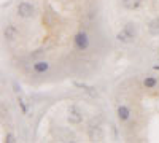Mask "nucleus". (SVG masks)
<instances>
[{
    "label": "nucleus",
    "instance_id": "1",
    "mask_svg": "<svg viewBox=\"0 0 159 143\" xmlns=\"http://www.w3.org/2000/svg\"><path fill=\"white\" fill-rule=\"evenodd\" d=\"M116 38L121 43H132V42H134V38H135V27H134V24H132V22L126 24L123 27V30L116 35Z\"/></svg>",
    "mask_w": 159,
    "mask_h": 143
},
{
    "label": "nucleus",
    "instance_id": "2",
    "mask_svg": "<svg viewBox=\"0 0 159 143\" xmlns=\"http://www.w3.org/2000/svg\"><path fill=\"white\" fill-rule=\"evenodd\" d=\"M18 15L21 18H30V16H34V7L30 3H27V2L19 3L18 5Z\"/></svg>",
    "mask_w": 159,
    "mask_h": 143
},
{
    "label": "nucleus",
    "instance_id": "3",
    "mask_svg": "<svg viewBox=\"0 0 159 143\" xmlns=\"http://www.w3.org/2000/svg\"><path fill=\"white\" fill-rule=\"evenodd\" d=\"M81 121H83V113L80 111L75 105L70 107V110H69V123L70 124H80Z\"/></svg>",
    "mask_w": 159,
    "mask_h": 143
},
{
    "label": "nucleus",
    "instance_id": "4",
    "mask_svg": "<svg viewBox=\"0 0 159 143\" xmlns=\"http://www.w3.org/2000/svg\"><path fill=\"white\" fill-rule=\"evenodd\" d=\"M19 35V30L16 29V25H7L5 30H3V37L7 38V40L13 42V40H16Z\"/></svg>",
    "mask_w": 159,
    "mask_h": 143
},
{
    "label": "nucleus",
    "instance_id": "5",
    "mask_svg": "<svg viewBox=\"0 0 159 143\" xmlns=\"http://www.w3.org/2000/svg\"><path fill=\"white\" fill-rule=\"evenodd\" d=\"M75 45H76L78 49H86L88 45H89V42H88V35H86L84 32H80V34L75 37Z\"/></svg>",
    "mask_w": 159,
    "mask_h": 143
},
{
    "label": "nucleus",
    "instance_id": "6",
    "mask_svg": "<svg viewBox=\"0 0 159 143\" xmlns=\"http://www.w3.org/2000/svg\"><path fill=\"white\" fill-rule=\"evenodd\" d=\"M89 138L92 141H102L103 140V132H102V129L100 127H91L89 129Z\"/></svg>",
    "mask_w": 159,
    "mask_h": 143
},
{
    "label": "nucleus",
    "instance_id": "7",
    "mask_svg": "<svg viewBox=\"0 0 159 143\" xmlns=\"http://www.w3.org/2000/svg\"><path fill=\"white\" fill-rule=\"evenodd\" d=\"M121 3L126 10H137L142 3V0H121Z\"/></svg>",
    "mask_w": 159,
    "mask_h": 143
},
{
    "label": "nucleus",
    "instance_id": "8",
    "mask_svg": "<svg viewBox=\"0 0 159 143\" xmlns=\"http://www.w3.org/2000/svg\"><path fill=\"white\" fill-rule=\"evenodd\" d=\"M148 30H150V34H151V35H154V37H157V35H159V18H156V19H153V21L150 22Z\"/></svg>",
    "mask_w": 159,
    "mask_h": 143
},
{
    "label": "nucleus",
    "instance_id": "9",
    "mask_svg": "<svg viewBox=\"0 0 159 143\" xmlns=\"http://www.w3.org/2000/svg\"><path fill=\"white\" fill-rule=\"evenodd\" d=\"M48 62H37L35 65H34V70L37 72V73H45L46 70H48Z\"/></svg>",
    "mask_w": 159,
    "mask_h": 143
},
{
    "label": "nucleus",
    "instance_id": "10",
    "mask_svg": "<svg viewBox=\"0 0 159 143\" xmlns=\"http://www.w3.org/2000/svg\"><path fill=\"white\" fill-rule=\"evenodd\" d=\"M78 87H83L86 92H89L91 96H97V91H96V87H92V86H88V84H81V83H75Z\"/></svg>",
    "mask_w": 159,
    "mask_h": 143
},
{
    "label": "nucleus",
    "instance_id": "11",
    "mask_svg": "<svg viewBox=\"0 0 159 143\" xmlns=\"http://www.w3.org/2000/svg\"><path fill=\"white\" fill-rule=\"evenodd\" d=\"M118 116H119V119L126 121V119L129 118V110H127L126 107H119V108H118Z\"/></svg>",
    "mask_w": 159,
    "mask_h": 143
},
{
    "label": "nucleus",
    "instance_id": "12",
    "mask_svg": "<svg viewBox=\"0 0 159 143\" xmlns=\"http://www.w3.org/2000/svg\"><path fill=\"white\" fill-rule=\"evenodd\" d=\"M145 86H147L148 89L154 87L156 86V80H154V78H147V80H145Z\"/></svg>",
    "mask_w": 159,
    "mask_h": 143
},
{
    "label": "nucleus",
    "instance_id": "13",
    "mask_svg": "<svg viewBox=\"0 0 159 143\" xmlns=\"http://www.w3.org/2000/svg\"><path fill=\"white\" fill-rule=\"evenodd\" d=\"M19 103H21V107H22V111L25 113V111H27V105H25V100H24V99H19Z\"/></svg>",
    "mask_w": 159,
    "mask_h": 143
},
{
    "label": "nucleus",
    "instance_id": "14",
    "mask_svg": "<svg viewBox=\"0 0 159 143\" xmlns=\"http://www.w3.org/2000/svg\"><path fill=\"white\" fill-rule=\"evenodd\" d=\"M5 141H8V143H13V141H15V137H13L11 134H8V135L5 137Z\"/></svg>",
    "mask_w": 159,
    "mask_h": 143
},
{
    "label": "nucleus",
    "instance_id": "15",
    "mask_svg": "<svg viewBox=\"0 0 159 143\" xmlns=\"http://www.w3.org/2000/svg\"><path fill=\"white\" fill-rule=\"evenodd\" d=\"M43 54V51L42 49H38V51H35V53L32 54V57H38V56H42Z\"/></svg>",
    "mask_w": 159,
    "mask_h": 143
},
{
    "label": "nucleus",
    "instance_id": "16",
    "mask_svg": "<svg viewBox=\"0 0 159 143\" xmlns=\"http://www.w3.org/2000/svg\"><path fill=\"white\" fill-rule=\"evenodd\" d=\"M13 86H15V91H16V92H19V91H21V87H18V84H16V83L13 84Z\"/></svg>",
    "mask_w": 159,
    "mask_h": 143
}]
</instances>
